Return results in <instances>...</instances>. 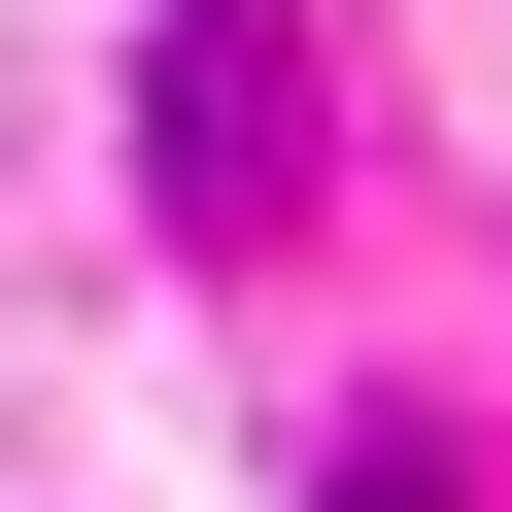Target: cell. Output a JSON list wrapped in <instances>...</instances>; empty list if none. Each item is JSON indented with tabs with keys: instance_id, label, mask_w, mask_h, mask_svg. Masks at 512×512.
Instances as JSON below:
<instances>
[{
	"instance_id": "cell-1",
	"label": "cell",
	"mask_w": 512,
	"mask_h": 512,
	"mask_svg": "<svg viewBox=\"0 0 512 512\" xmlns=\"http://www.w3.org/2000/svg\"><path fill=\"white\" fill-rule=\"evenodd\" d=\"M274 171H308V69H274V0H205V35H171V205L239 239Z\"/></svg>"
},
{
	"instance_id": "cell-2",
	"label": "cell",
	"mask_w": 512,
	"mask_h": 512,
	"mask_svg": "<svg viewBox=\"0 0 512 512\" xmlns=\"http://www.w3.org/2000/svg\"><path fill=\"white\" fill-rule=\"evenodd\" d=\"M308 512H444V444H342V478H308Z\"/></svg>"
}]
</instances>
